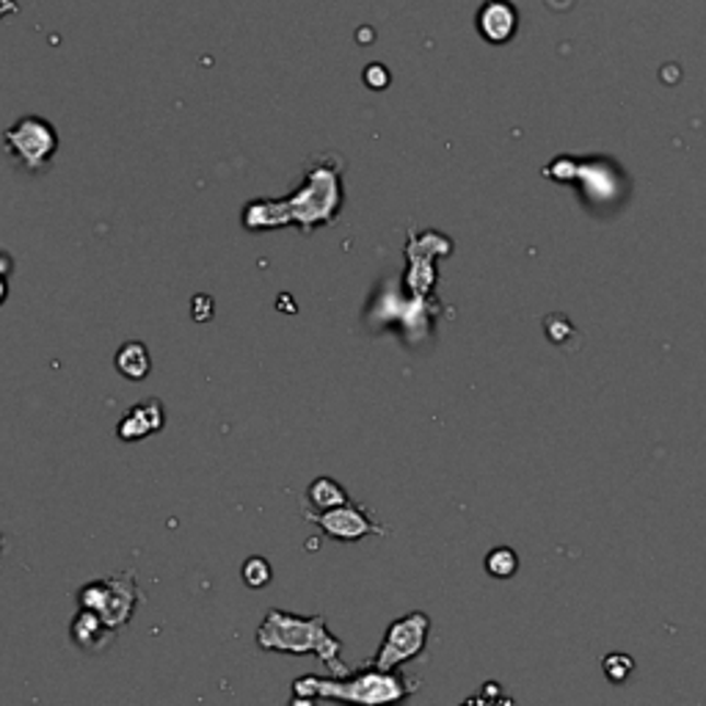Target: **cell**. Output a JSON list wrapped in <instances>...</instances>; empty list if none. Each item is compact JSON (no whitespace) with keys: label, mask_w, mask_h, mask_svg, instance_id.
<instances>
[{"label":"cell","mask_w":706,"mask_h":706,"mask_svg":"<svg viewBox=\"0 0 706 706\" xmlns=\"http://www.w3.org/2000/svg\"><path fill=\"white\" fill-rule=\"evenodd\" d=\"M257 646L276 655H312L334 673L345 676L350 668L343 662V640L332 635L323 615H293L285 610H268L257 626Z\"/></svg>","instance_id":"cell-1"},{"label":"cell","mask_w":706,"mask_h":706,"mask_svg":"<svg viewBox=\"0 0 706 706\" xmlns=\"http://www.w3.org/2000/svg\"><path fill=\"white\" fill-rule=\"evenodd\" d=\"M414 687H408V679L401 676L397 671H381V668L370 666L357 673H345L339 679H321L306 676L293 682V701L290 704H312L317 698L332 701H350V704H392V701H403Z\"/></svg>","instance_id":"cell-2"},{"label":"cell","mask_w":706,"mask_h":706,"mask_svg":"<svg viewBox=\"0 0 706 706\" xmlns=\"http://www.w3.org/2000/svg\"><path fill=\"white\" fill-rule=\"evenodd\" d=\"M343 169L345 163L337 155H321L306 166L299 188L285 196L290 207V227L312 232L321 224H334L345 205Z\"/></svg>","instance_id":"cell-3"},{"label":"cell","mask_w":706,"mask_h":706,"mask_svg":"<svg viewBox=\"0 0 706 706\" xmlns=\"http://www.w3.org/2000/svg\"><path fill=\"white\" fill-rule=\"evenodd\" d=\"M78 607H89L103 615L114 629H125L141 604V591L136 586V577L130 571L103 577V580L86 582L78 591Z\"/></svg>","instance_id":"cell-4"},{"label":"cell","mask_w":706,"mask_h":706,"mask_svg":"<svg viewBox=\"0 0 706 706\" xmlns=\"http://www.w3.org/2000/svg\"><path fill=\"white\" fill-rule=\"evenodd\" d=\"M3 147L9 155L31 174H39L50 166L58 152V132L42 116H23L7 127L3 132Z\"/></svg>","instance_id":"cell-5"},{"label":"cell","mask_w":706,"mask_h":706,"mask_svg":"<svg viewBox=\"0 0 706 706\" xmlns=\"http://www.w3.org/2000/svg\"><path fill=\"white\" fill-rule=\"evenodd\" d=\"M428 632H431V618L426 613H408L392 621L370 666L381 668V671H397L408 660L426 651Z\"/></svg>","instance_id":"cell-6"},{"label":"cell","mask_w":706,"mask_h":706,"mask_svg":"<svg viewBox=\"0 0 706 706\" xmlns=\"http://www.w3.org/2000/svg\"><path fill=\"white\" fill-rule=\"evenodd\" d=\"M306 522L321 528L323 535L339 541V544H357L368 535H384V528L370 517L357 502H345V506L332 508V511H304Z\"/></svg>","instance_id":"cell-7"},{"label":"cell","mask_w":706,"mask_h":706,"mask_svg":"<svg viewBox=\"0 0 706 706\" xmlns=\"http://www.w3.org/2000/svg\"><path fill=\"white\" fill-rule=\"evenodd\" d=\"M116 635H119V629H114L103 615L89 607H78L76 618L69 624V638H72V644H76L78 649L86 651V655H100V651H105L114 644Z\"/></svg>","instance_id":"cell-8"},{"label":"cell","mask_w":706,"mask_h":706,"mask_svg":"<svg viewBox=\"0 0 706 706\" xmlns=\"http://www.w3.org/2000/svg\"><path fill=\"white\" fill-rule=\"evenodd\" d=\"M163 426H166V408H163V403L158 401V397H150V401L138 403V406H132L130 412L125 414V419H121L119 428H116V437H119L121 442L132 444L158 433Z\"/></svg>","instance_id":"cell-9"},{"label":"cell","mask_w":706,"mask_h":706,"mask_svg":"<svg viewBox=\"0 0 706 706\" xmlns=\"http://www.w3.org/2000/svg\"><path fill=\"white\" fill-rule=\"evenodd\" d=\"M243 227L248 232H268L290 227V207L285 199H254L243 207Z\"/></svg>","instance_id":"cell-10"},{"label":"cell","mask_w":706,"mask_h":706,"mask_svg":"<svg viewBox=\"0 0 706 706\" xmlns=\"http://www.w3.org/2000/svg\"><path fill=\"white\" fill-rule=\"evenodd\" d=\"M477 25H481V34L486 39L506 42L513 34V28H517V14H513V7L506 3V0H491V3L483 7Z\"/></svg>","instance_id":"cell-11"},{"label":"cell","mask_w":706,"mask_h":706,"mask_svg":"<svg viewBox=\"0 0 706 706\" xmlns=\"http://www.w3.org/2000/svg\"><path fill=\"white\" fill-rule=\"evenodd\" d=\"M114 364L127 381H144L147 375L152 373L150 348H147L144 343H138V339H130V343L119 345V350H116V357H114Z\"/></svg>","instance_id":"cell-12"},{"label":"cell","mask_w":706,"mask_h":706,"mask_svg":"<svg viewBox=\"0 0 706 706\" xmlns=\"http://www.w3.org/2000/svg\"><path fill=\"white\" fill-rule=\"evenodd\" d=\"M345 502H350L348 491L334 477H315L306 488V506L312 511H332V508L345 506Z\"/></svg>","instance_id":"cell-13"},{"label":"cell","mask_w":706,"mask_h":706,"mask_svg":"<svg viewBox=\"0 0 706 706\" xmlns=\"http://www.w3.org/2000/svg\"><path fill=\"white\" fill-rule=\"evenodd\" d=\"M486 571L497 580H508L519 571V555L511 546H497L486 555Z\"/></svg>","instance_id":"cell-14"},{"label":"cell","mask_w":706,"mask_h":706,"mask_svg":"<svg viewBox=\"0 0 706 706\" xmlns=\"http://www.w3.org/2000/svg\"><path fill=\"white\" fill-rule=\"evenodd\" d=\"M241 577H243V582H246V588L259 591V588L270 586V580H274V569H270V563L265 560L263 555H254L243 563Z\"/></svg>","instance_id":"cell-15"},{"label":"cell","mask_w":706,"mask_h":706,"mask_svg":"<svg viewBox=\"0 0 706 706\" xmlns=\"http://www.w3.org/2000/svg\"><path fill=\"white\" fill-rule=\"evenodd\" d=\"M602 668H604V676H607L610 682L624 684L626 679L632 676V671H635V660H632L629 655H618V651H615V655L604 657Z\"/></svg>","instance_id":"cell-16"},{"label":"cell","mask_w":706,"mask_h":706,"mask_svg":"<svg viewBox=\"0 0 706 706\" xmlns=\"http://www.w3.org/2000/svg\"><path fill=\"white\" fill-rule=\"evenodd\" d=\"M7 296H9V276L0 274V304L7 301Z\"/></svg>","instance_id":"cell-17"},{"label":"cell","mask_w":706,"mask_h":706,"mask_svg":"<svg viewBox=\"0 0 706 706\" xmlns=\"http://www.w3.org/2000/svg\"><path fill=\"white\" fill-rule=\"evenodd\" d=\"M0 555H3V533H0Z\"/></svg>","instance_id":"cell-18"}]
</instances>
